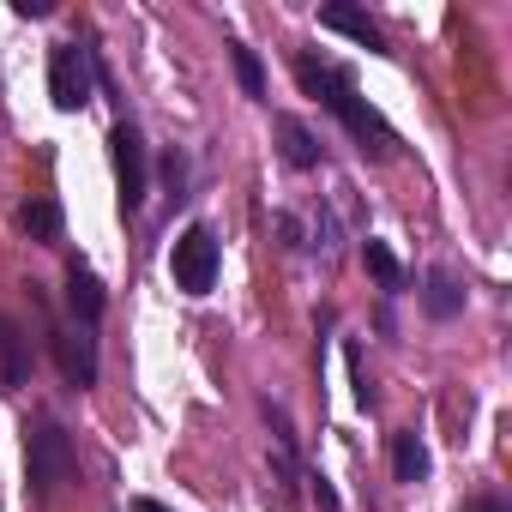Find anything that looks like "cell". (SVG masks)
<instances>
[{"label":"cell","mask_w":512,"mask_h":512,"mask_svg":"<svg viewBox=\"0 0 512 512\" xmlns=\"http://www.w3.org/2000/svg\"><path fill=\"white\" fill-rule=\"evenodd\" d=\"M296 79H302V85H308V91L344 121V133H350L368 157H392V151H398V133H392L386 115L356 91V79H350L344 67H326V61H314V55H296Z\"/></svg>","instance_id":"obj_1"},{"label":"cell","mask_w":512,"mask_h":512,"mask_svg":"<svg viewBox=\"0 0 512 512\" xmlns=\"http://www.w3.org/2000/svg\"><path fill=\"white\" fill-rule=\"evenodd\" d=\"M73 476H79L73 434H67L61 422H49V416H43V422L25 434V482H31V494H37V500H55Z\"/></svg>","instance_id":"obj_2"},{"label":"cell","mask_w":512,"mask_h":512,"mask_svg":"<svg viewBox=\"0 0 512 512\" xmlns=\"http://www.w3.org/2000/svg\"><path fill=\"white\" fill-rule=\"evenodd\" d=\"M91 85H97V49L55 43V55H49V103L61 115H79L91 103Z\"/></svg>","instance_id":"obj_3"},{"label":"cell","mask_w":512,"mask_h":512,"mask_svg":"<svg viewBox=\"0 0 512 512\" xmlns=\"http://www.w3.org/2000/svg\"><path fill=\"white\" fill-rule=\"evenodd\" d=\"M169 272H175V290H187V296H211V284H217V235H211L205 223H187V229L175 235Z\"/></svg>","instance_id":"obj_4"},{"label":"cell","mask_w":512,"mask_h":512,"mask_svg":"<svg viewBox=\"0 0 512 512\" xmlns=\"http://www.w3.org/2000/svg\"><path fill=\"white\" fill-rule=\"evenodd\" d=\"M109 157H115L121 211L133 217V211L145 205V193H151V157H145V139H139V127H133V121H115V133H109Z\"/></svg>","instance_id":"obj_5"},{"label":"cell","mask_w":512,"mask_h":512,"mask_svg":"<svg viewBox=\"0 0 512 512\" xmlns=\"http://www.w3.org/2000/svg\"><path fill=\"white\" fill-rule=\"evenodd\" d=\"M49 344H55V362H61V374L85 392V386H97V338H91V326H55L49 332Z\"/></svg>","instance_id":"obj_6"},{"label":"cell","mask_w":512,"mask_h":512,"mask_svg":"<svg viewBox=\"0 0 512 512\" xmlns=\"http://www.w3.org/2000/svg\"><path fill=\"white\" fill-rule=\"evenodd\" d=\"M320 25L338 31V37H350V43H362V49H374V55H392L386 37H380V25H374L362 7H350V0H332V7H320Z\"/></svg>","instance_id":"obj_7"},{"label":"cell","mask_w":512,"mask_h":512,"mask_svg":"<svg viewBox=\"0 0 512 512\" xmlns=\"http://www.w3.org/2000/svg\"><path fill=\"white\" fill-rule=\"evenodd\" d=\"M0 386H7V392L31 386V344H25V332L7 314H0Z\"/></svg>","instance_id":"obj_8"},{"label":"cell","mask_w":512,"mask_h":512,"mask_svg":"<svg viewBox=\"0 0 512 512\" xmlns=\"http://www.w3.org/2000/svg\"><path fill=\"white\" fill-rule=\"evenodd\" d=\"M272 127H278V145H284V163L290 169H320V139L308 133L302 115H278Z\"/></svg>","instance_id":"obj_9"},{"label":"cell","mask_w":512,"mask_h":512,"mask_svg":"<svg viewBox=\"0 0 512 512\" xmlns=\"http://www.w3.org/2000/svg\"><path fill=\"white\" fill-rule=\"evenodd\" d=\"M67 308H73V314H79V326H91V332H97V320H103V308H109L103 284H97L85 266H67Z\"/></svg>","instance_id":"obj_10"},{"label":"cell","mask_w":512,"mask_h":512,"mask_svg":"<svg viewBox=\"0 0 512 512\" xmlns=\"http://www.w3.org/2000/svg\"><path fill=\"white\" fill-rule=\"evenodd\" d=\"M422 314H428V320H458V314H464V290H458L452 272L434 266V272L422 278Z\"/></svg>","instance_id":"obj_11"},{"label":"cell","mask_w":512,"mask_h":512,"mask_svg":"<svg viewBox=\"0 0 512 512\" xmlns=\"http://www.w3.org/2000/svg\"><path fill=\"white\" fill-rule=\"evenodd\" d=\"M428 470H434V464H428V446H422V434H416V428L392 434V476L416 488V482H428Z\"/></svg>","instance_id":"obj_12"},{"label":"cell","mask_w":512,"mask_h":512,"mask_svg":"<svg viewBox=\"0 0 512 512\" xmlns=\"http://www.w3.org/2000/svg\"><path fill=\"white\" fill-rule=\"evenodd\" d=\"M362 260H368V272H374V284H380L386 296H398V290H404V266H398V253H392L386 241H374V235H368V241H362Z\"/></svg>","instance_id":"obj_13"},{"label":"cell","mask_w":512,"mask_h":512,"mask_svg":"<svg viewBox=\"0 0 512 512\" xmlns=\"http://www.w3.org/2000/svg\"><path fill=\"white\" fill-rule=\"evenodd\" d=\"M223 49H229V67H235V79H241V91H247L253 103H266V67H260V55H253L247 43H235V37H229Z\"/></svg>","instance_id":"obj_14"},{"label":"cell","mask_w":512,"mask_h":512,"mask_svg":"<svg viewBox=\"0 0 512 512\" xmlns=\"http://www.w3.org/2000/svg\"><path fill=\"white\" fill-rule=\"evenodd\" d=\"M19 223H25L31 241H61V205H55V199H31V205L19 211Z\"/></svg>","instance_id":"obj_15"},{"label":"cell","mask_w":512,"mask_h":512,"mask_svg":"<svg viewBox=\"0 0 512 512\" xmlns=\"http://www.w3.org/2000/svg\"><path fill=\"white\" fill-rule=\"evenodd\" d=\"M308 482H314V500H320V512H344V500L332 494V482H326V476H308Z\"/></svg>","instance_id":"obj_16"},{"label":"cell","mask_w":512,"mask_h":512,"mask_svg":"<svg viewBox=\"0 0 512 512\" xmlns=\"http://www.w3.org/2000/svg\"><path fill=\"white\" fill-rule=\"evenodd\" d=\"M278 235H284V241H290V247H302V223H296V217H290V211H278Z\"/></svg>","instance_id":"obj_17"},{"label":"cell","mask_w":512,"mask_h":512,"mask_svg":"<svg viewBox=\"0 0 512 512\" xmlns=\"http://www.w3.org/2000/svg\"><path fill=\"white\" fill-rule=\"evenodd\" d=\"M464 512H506V500H500V494H476Z\"/></svg>","instance_id":"obj_18"},{"label":"cell","mask_w":512,"mask_h":512,"mask_svg":"<svg viewBox=\"0 0 512 512\" xmlns=\"http://www.w3.org/2000/svg\"><path fill=\"white\" fill-rule=\"evenodd\" d=\"M13 13H19V19H49V0H19Z\"/></svg>","instance_id":"obj_19"},{"label":"cell","mask_w":512,"mask_h":512,"mask_svg":"<svg viewBox=\"0 0 512 512\" xmlns=\"http://www.w3.org/2000/svg\"><path fill=\"white\" fill-rule=\"evenodd\" d=\"M133 512H169L163 500H133Z\"/></svg>","instance_id":"obj_20"}]
</instances>
